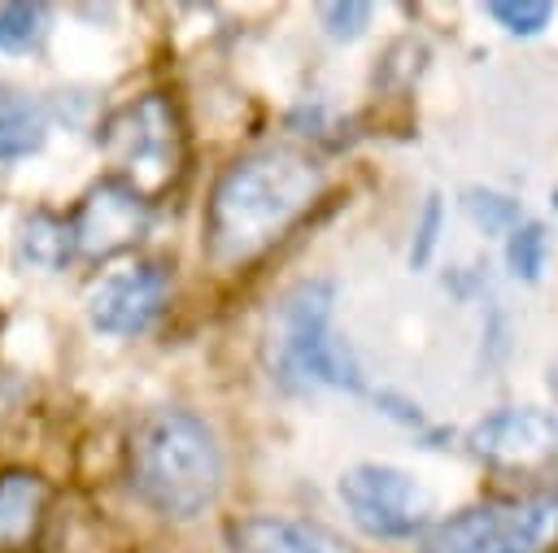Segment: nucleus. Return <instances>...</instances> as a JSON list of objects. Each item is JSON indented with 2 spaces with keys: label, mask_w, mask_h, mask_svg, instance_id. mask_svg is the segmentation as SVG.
<instances>
[{
  "label": "nucleus",
  "mask_w": 558,
  "mask_h": 553,
  "mask_svg": "<svg viewBox=\"0 0 558 553\" xmlns=\"http://www.w3.org/2000/svg\"><path fill=\"white\" fill-rule=\"evenodd\" d=\"M323 192V170L296 148H262L231 161L209 196L205 248L218 266H235L279 239Z\"/></svg>",
  "instance_id": "obj_1"
},
{
  "label": "nucleus",
  "mask_w": 558,
  "mask_h": 553,
  "mask_svg": "<svg viewBox=\"0 0 558 553\" xmlns=\"http://www.w3.org/2000/svg\"><path fill=\"white\" fill-rule=\"evenodd\" d=\"M131 488L170 523L205 514L222 492V448L205 418L192 409H153L131 435Z\"/></svg>",
  "instance_id": "obj_2"
},
{
  "label": "nucleus",
  "mask_w": 558,
  "mask_h": 553,
  "mask_svg": "<svg viewBox=\"0 0 558 553\" xmlns=\"http://www.w3.org/2000/svg\"><path fill=\"white\" fill-rule=\"evenodd\" d=\"M331 305H336V287L323 279L296 283L292 292L279 296L270 327H266V366L270 379H279L283 388H318V383H336V388H357V370L344 353V344L331 335Z\"/></svg>",
  "instance_id": "obj_3"
},
{
  "label": "nucleus",
  "mask_w": 558,
  "mask_h": 553,
  "mask_svg": "<svg viewBox=\"0 0 558 553\" xmlns=\"http://www.w3.org/2000/svg\"><path fill=\"white\" fill-rule=\"evenodd\" d=\"M558 536V496L488 501L449 514L423 540V553H545Z\"/></svg>",
  "instance_id": "obj_4"
},
{
  "label": "nucleus",
  "mask_w": 558,
  "mask_h": 553,
  "mask_svg": "<svg viewBox=\"0 0 558 553\" xmlns=\"http://www.w3.org/2000/svg\"><path fill=\"white\" fill-rule=\"evenodd\" d=\"M105 148L140 196L161 192L179 174V122L166 96H140L135 105L118 109L105 126Z\"/></svg>",
  "instance_id": "obj_5"
},
{
  "label": "nucleus",
  "mask_w": 558,
  "mask_h": 553,
  "mask_svg": "<svg viewBox=\"0 0 558 553\" xmlns=\"http://www.w3.org/2000/svg\"><path fill=\"white\" fill-rule=\"evenodd\" d=\"M336 496L344 514L375 540H405L432 518V492L410 470L384 462L349 466L336 483Z\"/></svg>",
  "instance_id": "obj_6"
},
{
  "label": "nucleus",
  "mask_w": 558,
  "mask_h": 553,
  "mask_svg": "<svg viewBox=\"0 0 558 553\" xmlns=\"http://www.w3.org/2000/svg\"><path fill=\"white\" fill-rule=\"evenodd\" d=\"M170 292V274L161 261H126L109 274H100L87 292V322L100 335L126 340L153 327Z\"/></svg>",
  "instance_id": "obj_7"
},
{
  "label": "nucleus",
  "mask_w": 558,
  "mask_h": 553,
  "mask_svg": "<svg viewBox=\"0 0 558 553\" xmlns=\"http://www.w3.org/2000/svg\"><path fill=\"white\" fill-rule=\"evenodd\" d=\"M466 444L480 462H493V466H510V470L541 466L558 453V418L532 405L497 409L471 427Z\"/></svg>",
  "instance_id": "obj_8"
},
{
  "label": "nucleus",
  "mask_w": 558,
  "mask_h": 553,
  "mask_svg": "<svg viewBox=\"0 0 558 553\" xmlns=\"http://www.w3.org/2000/svg\"><path fill=\"white\" fill-rule=\"evenodd\" d=\"M140 231H144V196L122 179H105L100 187H92L74 222L78 253L87 257H109L118 248H131Z\"/></svg>",
  "instance_id": "obj_9"
},
{
  "label": "nucleus",
  "mask_w": 558,
  "mask_h": 553,
  "mask_svg": "<svg viewBox=\"0 0 558 553\" xmlns=\"http://www.w3.org/2000/svg\"><path fill=\"white\" fill-rule=\"evenodd\" d=\"M227 553H353V544L314 518L244 514L227 523Z\"/></svg>",
  "instance_id": "obj_10"
},
{
  "label": "nucleus",
  "mask_w": 558,
  "mask_h": 553,
  "mask_svg": "<svg viewBox=\"0 0 558 553\" xmlns=\"http://www.w3.org/2000/svg\"><path fill=\"white\" fill-rule=\"evenodd\" d=\"M44 139H48V118H44L39 100L0 83V161H22V157L39 152Z\"/></svg>",
  "instance_id": "obj_11"
},
{
  "label": "nucleus",
  "mask_w": 558,
  "mask_h": 553,
  "mask_svg": "<svg viewBox=\"0 0 558 553\" xmlns=\"http://www.w3.org/2000/svg\"><path fill=\"white\" fill-rule=\"evenodd\" d=\"M44 509V479L31 470H0V549L22 544Z\"/></svg>",
  "instance_id": "obj_12"
},
{
  "label": "nucleus",
  "mask_w": 558,
  "mask_h": 553,
  "mask_svg": "<svg viewBox=\"0 0 558 553\" xmlns=\"http://www.w3.org/2000/svg\"><path fill=\"white\" fill-rule=\"evenodd\" d=\"M74 248H78V239H74V226H70V222H61V218H52V213H31V218L22 222V235H17V257H22V266L52 274V270H61V266L74 257Z\"/></svg>",
  "instance_id": "obj_13"
},
{
  "label": "nucleus",
  "mask_w": 558,
  "mask_h": 553,
  "mask_svg": "<svg viewBox=\"0 0 558 553\" xmlns=\"http://www.w3.org/2000/svg\"><path fill=\"white\" fill-rule=\"evenodd\" d=\"M488 13H493L510 35H536V30L549 26L554 4H545V0H493Z\"/></svg>",
  "instance_id": "obj_14"
},
{
  "label": "nucleus",
  "mask_w": 558,
  "mask_h": 553,
  "mask_svg": "<svg viewBox=\"0 0 558 553\" xmlns=\"http://www.w3.org/2000/svg\"><path fill=\"white\" fill-rule=\"evenodd\" d=\"M541 257H545V231L536 222L514 226L510 231V270L523 274V279H536L541 274Z\"/></svg>",
  "instance_id": "obj_15"
},
{
  "label": "nucleus",
  "mask_w": 558,
  "mask_h": 553,
  "mask_svg": "<svg viewBox=\"0 0 558 553\" xmlns=\"http://www.w3.org/2000/svg\"><path fill=\"white\" fill-rule=\"evenodd\" d=\"M39 22H44V9H39V4H4V9H0V35H4V44H13V48L31 44V39L39 35Z\"/></svg>",
  "instance_id": "obj_16"
},
{
  "label": "nucleus",
  "mask_w": 558,
  "mask_h": 553,
  "mask_svg": "<svg viewBox=\"0 0 558 553\" xmlns=\"http://www.w3.org/2000/svg\"><path fill=\"white\" fill-rule=\"evenodd\" d=\"M366 22H371V4H357V0L323 9V26H327L331 39H353V35H362Z\"/></svg>",
  "instance_id": "obj_17"
},
{
  "label": "nucleus",
  "mask_w": 558,
  "mask_h": 553,
  "mask_svg": "<svg viewBox=\"0 0 558 553\" xmlns=\"http://www.w3.org/2000/svg\"><path fill=\"white\" fill-rule=\"evenodd\" d=\"M0 44H4V35H0Z\"/></svg>",
  "instance_id": "obj_18"
}]
</instances>
